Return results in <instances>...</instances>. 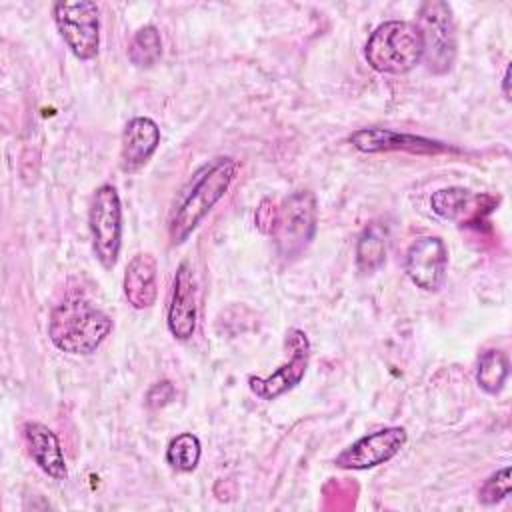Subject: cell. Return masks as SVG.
I'll return each mask as SVG.
<instances>
[{"label":"cell","mask_w":512,"mask_h":512,"mask_svg":"<svg viewBox=\"0 0 512 512\" xmlns=\"http://www.w3.org/2000/svg\"><path fill=\"white\" fill-rule=\"evenodd\" d=\"M236 174L238 162L230 156H218L194 172L190 182L176 196L168 220V238L174 246L188 240V236L228 192Z\"/></svg>","instance_id":"6da1fadb"},{"label":"cell","mask_w":512,"mask_h":512,"mask_svg":"<svg viewBox=\"0 0 512 512\" xmlns=\"http://www.w3.org/2000/svg\"><path fill=\"white\" fill-rule=\"evenodd\" d=\"M112 332V320L106 312L96 308L82 296L62 300L48 318V336L52 344L74 356H86Z\"/></svg>","instance_id":"7a4b0ae2"},{"label":"cell","mask_w":512,"mask_h":512,"mask_svg":"<svg viewBox=\"0 0 512 512\" xmlns=\"http://www.w3.org/2000/svg\"><path fill=\"white\" fill-rule=\"evenodd\" d=\"M366 62L380 74H406L422 62V38L414 22L388 20L374 28L364 48Z\"/></svg>","instance_id":"3957f363"},{"label":"cell","mask_w":512,"mask_h":512,"mask_svg":"<svg viewBox=\"0 0 512 512\" xmlns=\"http://www.w3.org/2000/svg\"><path fill=\"white\" fill-rule=\"evenodd\" d=\"M416 28L422 38V60L432 74H446L456 60V24L452 8L442 0H426Z\"/></svg>","instance_id":"277c9868"},{"label":"cell","mask_w":512,"mask_h":512,"mask_svg":"<svg viewBox=\"0 0 512 512\" xmlns=\"http://www.w3.org/2000/svg\"><path fill=\"white\" fill-rule=\"evenodd\" d=\"M316 198L310 190L292 192L278 208L272 228L276 252L284 260L298 258L316 234Z\"/></svg>","instance_id":"5b68a950"},{"label":"cell","mask_w":512,"mask_h":512,"mask_svg":"<svg viewBox=\"0 0 512 512\" xmlns=\"http://www.w3.org/2000/svg\"><path fill=\"white\" fill-rule=\"evenodd\" d=\"M88 228L96 260L102 268L112 270L122 246V202L112 184L96 188L88 210Z\"/></svg>","instance_id":"8992f818"},{"label":"cell","mask_w":512,"mask_h":512,"mask_svg":"<svg viewBox=\"0 0 512 512\" xmlns=\"http://www.w3.org/2000/svg\"><path fill=\"white\" fill-rule=\"evenodd\" d=\"M54 24L78 60H92L100 46V18L98 6L90 0L56 2Z\"/></svg>","instance_id":"52a82bcc"},{"label":"cell","mask_w":512,"mask_h":512,"mask_svg":"<svg viewBox=\"0 0 512 512\" xmlns=\"http://www.w3.org/2000/svg\"><path fill=\"white\" fill-rule=\"evenodd\" d=\"M286 348L290 350L288 362L278 366L266 378H260V376L248 378V386L258 398L274 400L302 382L310 362V340L300 328H290L286 334Z\"/></svg>","instance_id":"ba28073f"},{"label":"cell","mask_w":512,"mask_h":512,"mask_svg":"<svg viewBox=\"0 0 512 512\" xmlns=\"http://www.w3.org/2000/svg\"><path fill=\"white\" fill-rule=\"evenodd\" d=\"M406 440L408 434L402 426L380 428L344 448L334 458V464L344 470H368L392 460L404 448Z\"/></svg>","instance_id":"9c48e42d"},{"label":"cell","mask_w":512,"mask_h":512,"mask_svg":"<svg viewBox=\"0 0 512 512\" xmlns=\"http://www.w3.org/2000/svg\"><path fill=\"white\" fill-rule=\"evenodd\" d=\"M348 142L364 154H378V152H410V154H420V156H432V154H444V152H458L456 148L416 136V134H406V132H396L388 128H358L348 136Z\"/></svg>","instance_id":"30bf717a"},{"label":"cell","mask_w":512,"mask_h":512,"mask_svg":"<svg viewBox=\"0 0 512 512\" xmlns=\"http://www.w3.org/2000/svg\"><path fill=\"white\" fill-rule=\"evenodd\" d=\"M448 250L440 236H420L406 250L404 270L412 284L426 292H438L446 280Z\"/></svg>","instance_id":"8fae6325"},{"label":"cell","mask_w":512,"mask_h":512,"mask_svg":"<svg viewBox=\"0 0 512 512\" xmlns=\"http://www.w3.org/2000/svg\"><path fill=\"white\" fill-rule=\"evenodd\" d=\"M198 318V292L194 268L188 260L180 262L172 280L170 302L166 310V324L176 340H190L196 332Z\"/></svg>","instance_id":"7c38bea8"},{"label":"cell","mask_w":512,"mask_h":512,"mask_svg":"<svg viewBox=\"0 0 512 512\" xmlns=\"http://www.w3.org/2000/svg\"><path fill=\"white\" fill-rule=\"evenodd\" d=\"M160 144V128L148 116L128 120L120 140V168L128 174L138 172L154 156Z\"/></svg>","instance_id":"4fadbf2b"},{"label":"cell","mask_w":512,"mask_h":512,"mask_svg":"<svg viewBox=\"0 0 512 512\" xmlns=\"http://www.w3.org/2000/svg\"><path fill=\"white\" fill-rule=\"evenodd\" d=\"M124 296L134 310L150 308L158 296V262L150 252H138L124 272Z\"/></svg>","instance_id":"5bb4252c"},{"label":"cell","mask_w":512,"mask_h":512,"mask_svg":"<svg viewBox=\"0 0 512 512\" xmlns=\"http://www.w3.org/2000/svg\"><path fill=\"white\" fill-rule=\"evenodd\" d=\"M24 438L28 442L30 456L38 468L54 480H64L68 476L64 452L60 448L58 436L42 422H26Z\"/></svg>","instance_id":"9a60e30c"},{"label":"cell","mask_w":512,"mask_h":512,"mask_svg":"<svg viewBox=\"0 0 512 512\" xmlns=\"http://www.w3.org/2000/svg\"><path fill=\"white\" fill-rule=\"evenodd\" d=\"M388 232L382 224H368L356 242V266L362 274L378 270L386 262Z\"/></svg>","instance_id":"2e32d148"},{"label":"cell","mask_w":512,"mask_h":512,"mask_svg":"<svg viewBox=\"0 0 512 512\" xmlns=\"http://www.w3.org/2000/svg\"><path fill=\"white\" fill-rule=\"evenodd\" d=\"M482 196H474L470 190L466 188H458V186H450V188H442L436 190L430 198V208L434 214H438L444 220H462L464 216H468L470 212H474L476 202Z\"/></svg>","instance_id":"e0dca14e"},{"label":"cell","mask_w":512,"mask_h":512,"mask_svg":"<svg viewBox=\"0 0 512 512\" xmlns=\"http://www.w3.org/2000/svg\"><path fill=\"white\" fill-rule=\"evenodd\" d=\"M510 364L502 350H486L480 354L476 364V382L486 394H498L508 378Z\"/></svg>","instance_id":"ac0fdd59"},{"label":"cell","mask_w":512,"mask_h":512,"mask_svg":"<svg viewBox=\"0 0 512 512\" xmlns=\"http://www.w3.org/2000/svg\"><path fill=\"white\" fill-rule=\"evenodd\" d=\"M162 56V38L156 26L148 24L134 32L130 46H128V58L138 68H152Z\"/></svg>","instance_id":"d6986e66"},{"label":"cell","mask_w":512,"mask_h":512,"mask_svg":"<svg viewBox=\"0 0 512 512\" xmlns=\"http://www.w3.org/2000/svg\"><path fill=\"white\" fill-rule=\"evenodd\" d=\"M202 446L196 434L182 432L168 442L166 462L178 472H192L200 462Z\"/></svg>","instance_id":"ffe728a7"},{"label":"cell","mask_w":512,"mask_h":512,"mask_svg":"<svg viewBox=\"0 0 512 512\" xmlns=\"http://www.w3.org/2000/svg\"><path fill=\"white\" fill-rule=\"evenodd\" d=\"M508 494H510V466H504L484 480V484L478 490V500L486 506H492L504 500Z\"/></svg>","instance_id":"44dd1931"},{"label":"cell","mask_w":512,"mask_h":512,"mask_svg":"<svg viewBox=\"0 0 512 512\" xmlns=\"http://www.w3.org/2000/svg\"><path fill=\"white\" fill-rule=\"evenodd\" d=\"M172 396H174L172 384H170L168 380L158 382V384H154V386L150 388V392H148V406H152V408L164 406V404H168V402L172 400Z\"/></svg>","instance_id":"7402d4cb"},{"label":"cell","mask_w":512,"mask_h":512,"mask_svg":"<svg viewBox=\"0 0 512 512\" xmlns=\"http://www.w3.org/2000/svg\"><path fill=\"white\" fill-rule=\"evenodd\" d=\"M276 214H278V208H274L270 200H262L260 208L256 210V224H258V228L262 232H272L274 222H276Z\"/></svg>","instance_id":"603a6c76"},{"label":"cell","mask_w":512,"mask_h":512,"mask_svg":"<svg viewBox=\"0 0 512 512\" xmlns=\"http://www.w3.org/2000/svg\"><path fill=\"white\" fill-rule=\"evenodd\" d=\"M510 66H506L504 70V76H502V92H504V98L510 100Z\"/></svg>","instance_id":"cb8c5ba5"}]
</instances>
